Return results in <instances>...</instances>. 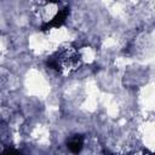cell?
<instances>
[{
  "label": "cell",
  "instance_id": "1",
  "mask_svg": "<svg viewBox=\"0 0 155 155\" xmlns=\"http://www.w3.org/2000/svg\"><path fill=\"white\" fill-rule=\"evenodd\" d=\"M69 11H70L69 7H64V8L59 10L50 22H46V23H44L41 25V28H40L41 31H47L51 28H59V27H62L65 23V21H67Z\"/></svg>",
  "mask_w": 155,
  "mask_h": 155
},
{
  "label": "cell",
  "instance_id": "2",
  "mask_svg": "<svg viewBox=\"0 0 155 155\" xmlns=\"http://www.w3.org/2000/svg\"><path fill=\"white\" fill-rule=\"evenodd\" d=\"M68 148L73 154H79L84 147V136L82 134H75L68 140Z\"/></svg>",
  "mask_w": 155,
  "mask_h": 155
},
{
  "label": "cell",
  "instance_id": "3",
  "mask_svg": "<svg viewBox=\"0 0 155 155\" xmlns=\"http://www.w3.org/2000/svg\"><path fill=\"white\" fill-rule=\"evenodd\" d=\"M0 155H23V154L15 148H6L4 149V151L0 153Z\"/></svg>",
  "mask_w": 155,
  "mask_h": 155
},
{
  "label": "cell",
  "instance_id": "4",
  "mask_svg": "<svg viewBox=\"0 0 155 155\" xmlns=\"http://www.w3.org/2000/svg\"><path fill=\"white\" fill-rule=\"evenodd\" d=\"M104 155H115V154L111 153V151H109V150H104Z\"/></svg>",
  "mask_w": 155,
  "mask_h": 155
}]
</instances>
